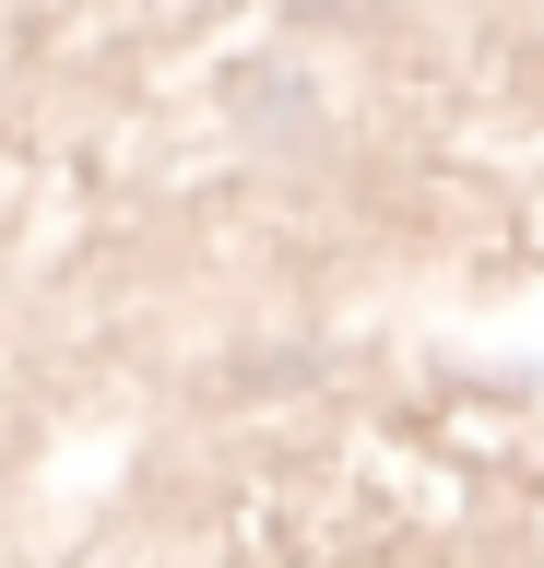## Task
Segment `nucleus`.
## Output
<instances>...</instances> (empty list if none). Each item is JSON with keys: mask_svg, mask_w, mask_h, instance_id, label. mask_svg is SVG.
<instances>
[{"mask_svg": "<svg viewBox=\"0 0 544 568\" xmlns=\"http://www.w3.org/2000/svg\"><path fill=\"white\" fill-rule=\"evenodd\" d=\"M296 24H367V0H296Z\"/></svg>", "mask_w": 544, "mask_h": 568, "instance_id": "obj_1", "label": "nucleus"}]
</instances>
